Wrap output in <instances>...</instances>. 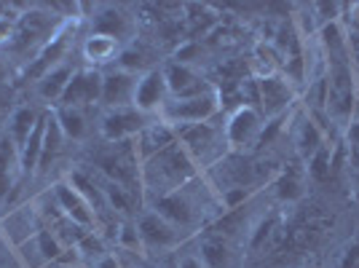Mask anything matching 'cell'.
Instances as JSON below:
<instances>
[{"mask_svg":"<svg viewBox=\"0 0 359 268\" xmlns=\"http://www.w3.org/2000/svg\"><path fill=\"white\" fill-rule=\"evenodd\" d=\"M279 196L282 199H295V196H300V185L292 177H282V182H279Z\"/></svg>","mask_w":359,"mask_h":268,"instance_id":"1f68e13d","label":"cell"},{"mask_svg":"<svg viewBox=\"0 0 359 268\" xmlns=\"http://www.w3.org/2000/svg\"><path fill=\"white\" fill-rule=\"evenodd\" d=\"M3 78H6V62L0 60V81H3Z\"/></svg>","mask_w":359,"mask_h":268,"instance_id":"8d00e7d4","label":"cell"},{"mask_svg":"<svg viewBox=\"0 0 359 268\" xmlns=\"http://www.w3.org/2000/svg\"><path fill=\"white\" fill-rule=\"evenodd\" d=\"M73 67L67 65V62H62L57 65L51 73H46L41 81H38V91H41V97H43L46 102H57L60 105L62 94L67 89V83H70V78H73Z\"/></svg>","mask_w":359,"mask_h":268,"instance_id":"7402d4cb","label":"cell"},{"mask_svg":"<svg viewBox=\"0 0 359 268\" xmlns=\"http://www.w3.org/2000/svg\"><path fill=\"white\" fill-rule=\"evenodd\" d=\"M54 201L62 209V215L67 220H73L75 225L86 228V231H97V215L89 207V201L75 191L70 182H57L54 185Z\"/></svg>","mask_w":359,"mask_h":268,"instance_id":"4fadbf2b","label":"cell"},{"mask_svg":"<svg viewBox=\"0 0 359 268\" xmlns=\"http://www.w3.org/2000/svg\"><path fill=\"white\" fill-rule=\"evenodd\" d=\"M94 32L97 35H107V38H116L123 41L129 32H132V19L123 14L116 6H105L97 11V22H94Z\"/></svg>","mask_w":359,"mask_h":268,"instance_id":"d6986e66","label":"cell"},{"mask_svg":"<svg viewBox=\"0 0 359 268\" xmlns=\"http://www.w3.org/2000/svg\"><path fill=\"white\" fill-rule=\"evenodd\" d=\"M201 260H204V266L207 268H225L228 266V260H231V253H228V244H225L223 239H204L201 241V255H198Z\"/></svg>","mask_w":359,"mask_h":268,"instance_id":"4316f807","label":"cell"},{"mask_svg":"<svg viewBox=\"0 0 359 268\" xmlns=\"http://www.w3.org/2000/svg\"><path fill=\"white\" fill-rule=\"evenodd\" d=\"M65 51H67V35H65V32H57V35H54V38H51L41 51H38L35 62L27 65L25 75H27V78H35V81H41L46 73H51L57 65H62Z\"/></svg>","mask_w":359,"mask_h":268,"instance_id":"e0dca14e","label":"cell"},{"mask_svg":"<svg viewBox=\"0 0 359 268\" xmlns=\"http://www.w3.org/2000/svg\"><path fill=\"white\" fill-rule=\"evenodd\" d=\"M169 102V89H166V78L161 67H153L148 73H142L137 78V89H135V107L148 116V119H158L164 105Z\"/></svg>","mask_w":359,"mask_h":268,"instance_id":"9c48e42d","label":"cell"},{"mask_svg":"<svg viewBox=\"0 0 359 268\" xmlns=\"http://www.w3.org/2000/svg\"><path fill=\"white\" fill-rule=\"evenodd\" d=\"M196 188V177L191 182H185L182 188L172 191L166 196L153 199V212H158L166 223H172L180 234L182 231H194L196 225L204 220V212H207V201L201 199V191Z\"/></svg>","mask_w":359,"mask_h":268,"instance_id":"3957f363","label":"cell"},{"mask_svg":"<svg viewBox=\"0 0 359 268\" xmlns=\"http://www.w3.org/2000/svg\"><path fill=\"white\" fill-rule=\"evenodd\" d=\"M100 100H102V73L97 67H89V70H75L60 105L83 110L89 105H97Z\"/></svg>","mask_w":359,"mask_h":268,"instance_id":"8fae6325","label":"cell"},{"mask_svg":"<svg viewBox=\"0 0 359 268\" xmlns=\"http://www.w3.org/2000/svg\"><path fill=\"white\" fill-rule=\"evenodd\" d=\"M194 177H198V166L180 142L140 164V188H145L153 199L177 191Z\"/></svg>","mask_w":359,"mask_h":268,"instance_id":"6da1fadb","label":"cell"},{"mask_svg":"<svg viewBox=\"0 0 359 268\" xmlns=\"http://www.w3.org/2000/svg\"><path fill=\"white\" fill-rule=\"evenodd\" d=\"M91 268H123V266H121V260L116 257V255H105L102 260H97Z\"/></svg>","mask_w":359,"mask_h":268,"instance_id":"836d02e7","label":"cell"},{"mask_svg":"<svg viewBox=\"0 0 359 268\" xmlns=\"http://www.w3.org/2000/svg\"><path fill=\"white\" fill-rule=\"evenodd\" d=\"M175 268H207V266H204V260L198 255H182Z\"/></svg>","mask_w":359,"mask_h":268,"instance_id":"d6a6232c","label":"cell"},{"mask_svg":"<svg viewBox=\"0 0 359 268\" xmlns=\"http://www.w3.org/2000/svg\"><path fill=\"white\" fill-rule=\"evenodd\" d=\"M257 86H260V113L266 121L285 119L292 110V105L298 102L300 91L282 73L271 75V78H260Z\"/></svg>","mask_w":359,"mask_h":268,"instance_id":"8992f818","label":"cell"},{"mask_svg":"<svg viewBox=\"0 0 359 268\" xmlns=\"http://www.w3.org/2000/svg\"><path fill=\"white\" fill-rule=\"evenodd\" d=\"M0 38H11V22L0 19Z\"/></svg>","mask_w":359,"mask_h":268,"instance_id":"d590c367","label":"cell"},{"mask_svg":"<svg viewBox=\"0 0 359 268\" xmlns=\"http://www.w3.org/2000/svg\"><path fill=\"white\" fill-rule=\"evenodd\" d=\"M35 241H38V250H41L46 263H57V260L62 257V253H65V244H62L60 239L54 236L48 228H38Z\"/></svg>","mask_w":359,"mask_h":268,"instance_id":"f546056e","label":"cell"},{"mask_svg":"<svg viewBox=\"0 0 359 268\" xmlns=\"http://www.w3.org/2000/svg\"><path fill=\"white\" fill-rule=\"evenodd\" d=\"M175 132H177V142L188 150V156L194 159L198 172L207 169V166H215L228 156L223 123L207 121V123H196V126H182Z\"/></svg>","mask_w":359,"mask_h":268,"instance_id":"7a4b0ae2","label":"cell"},{"mask_svg":"<svg viewBox=\"0 0 359 268\" xmlns=\"http://www.w3.org/2000/svg\"><path fill=\"white\" fill-rule=\"evenodd\" d=\"M137 234H140V241L145 250H172L182 241V234L172 223H166L158 212H142L137 217Z\"/></svg>","mask_w":359,"mask_h":268,"instance_id":"30bf717a","label":"cell"},{"mask_svg":"<svg viewBox=\"0 0 359 268\" xmlns=\"http://www.w3.org/2000/svg\"><path fill=\"white\" fill-rule=\"evenodd\" d=\"M220 97L217 89L201 97H191V100H169L161 110L158 119L166 121L172 129H182V126H196V123H207L220 116Z\"/></svg>","mask_w":359,"mask_h":268,"instance_id":"277c9868","label":"cell"},{"mask_svg":"<svg viewBox=\"0 0 359 268\" xmlns=\"http://www.w3.org/2000/svg\"><path fill=\"white\" fill-rule=\"evenodd\" d=\"M137 78L140 75L123 73L118 67H113L110 73H102V100H100V105H105V110L129 107L135 102Z\"/></svg>","mask_w":359,"mask_h":268,"instance_id":"5bb4252c","label":"cell"},{"mask_svg":"<svg viewBox=\"0 0 359 268\" xmlns=\"http://www.w3.org/2000/svg\"><path fill=\"white\" fill-rule=\"evenodd\" d=\"M121 54V43L116 38H107V35H97V32H91L89 38H86V43H83V57L89 65H107V62L118 60Z\"/></svg>","mask_w":359,"mask_h":268,"instance_id":"44dd1931","label":"cell"},{"mask_svg":"<svg viewBox=\"0 0 359 268\" xmlns=\"http://www.w3.org/2000/svg\"><path fill=\"white\" fill-rule=\"evenodd\" d=\"M41 35H48V38H54L57 32H54V22H48V16L41 14V11H32V14H25L19 19V25H16V32L11 35V48L16 51H25L30 43L35 41H43L48 43L46 38Z\"/></svg>","mask_w":359,"mask_h":268,"instance_id":"9a60e30c","label":"cell"},{"mask_svg":"<svg viewBox=\"0 0 359 268\" xmlns=\"http://www.w3.org/2000/svg\"><path fill=\"white\" fill-rule=\"evenodd\" d=\"M102 191H105V201L110 212H121V215H132L135 212V191L129 185H121V182H102Z\"/></svg>","mask_w":359,"mask_h":268,"instance_id":"d4e9b609","label":"cell"},{"mask_svg":"<svg viewBox=\"0 0 359 268\" xmlns=\"http://www.w3.org/2000/svg\"><path fill=\"white\" fill-rule=\"evenodd\" d=\"M166 78V89H169V100H191V97H201V94H210L217 86L207 81L204 75L198 73L196 67L188 65H180V62H166L164 67Z\"/></svg>","mask_w":359,"mask_h":268,"instance_id":"ba28073f","label":"cell"},{"mask_svg":"<svg viewBox=\"0 0 359 268\" xmlns=\"http://www.w3.org/2000/svg\"><path fill=\"white\" fill-rule=\"evenodd\" d=\"M8 107H11V102H8V94L0 89V123L6 121V116H8Z\"/></svg>","mask_w":359,"mask_h":268,"instance_id":"e575fe53","label":"cell"},{"mask_svg":"<svg viewBox=\"0 0 359 268\" xmlns=\"http://www.w3.org/2000/svg\"><path fill=\"white\" fill-rule=\"evenodd\" d=\"M292 137H295V148H298L300 159H303L306 164L314 159L319 150L330 145V140L325 137V132H322V129H319V126H316L314 121L309 119L306 113L298 119V126H295Z\"/></svg>","mask_w":359,"mask_h":268,"instance_id":"2e32d148","label":"cell"},{"mask_svg":"<svg viewBox=\"0 0 359 268\" xmlns=\"http://www.w3.org/2000/svg\"><path fill=\"white\" fill-rule=\"evenodd\" d=\"M46 123H48V113H41V119H38V123H35V129H32V134H30V140L25 142V148L19 150V172H22L25 177L38 172L41 153H43Z\"/></svg>","mask_w":359,"mask_h":268,"instance_id":"ac0fdd59","label":"cell"},{"mask_svg":"<svg viewBox=\"0 0 359 268\" xmlns=\"http://www.w3.org/2000/svg\"><path fill=\"white\" fill-rule=\"evenodd\" d=\"M201 54H204L201 43H198V41H188V43H182L177 51H175V62H180V65H188V67H194V62L201 60Z\"/></svg>","mask_w":359,"mask_h":268,"instance_id":"4dcf8cb0","label":"cell"},{"mask_svg":"<svg viewBox=\"0 0 359 268\" xmlns=\"http://www.w3.org/2000/svg\"><path fill=\"white\" fill-rule=\"evenodd\" d=\"M116 62H118V70L132 73V75H142V73H148V70H153V65L148 62V54H145L142 48H137V46L121 48V54Z\"/></svg>","mask_w":359,"mask_h":268,"instance_id":"83f0119b","label":"cell"},{"mask_svg":"<svg viewBox=\"0 0 359 268\" xmlns=\"http://www.w3.org/2000/svg\"><path fill=\"white\" fill-rule=\"evenodd\" d=\"M16 175H22L19 172V148L11 142L8 134H3L0 137V199H6L8 191L14 188Z\"/></svg>","mask_w":359,"mask_h":268,"instance_id":"ffe728a7","label":"cell"},{"mask_svg":"<svg viewBox=\"0 0 359 268\" xmlns=\"http://www.w3.org/2000/svg\"><path fill=\"white\" fill-rule=\"evenodd\" d=\"M175 142H177V132H175V129L161 119H150L148 126H145V129L132 140L140 164H145L148 159L158 156L161 150H166L169 145H175Z\"/></svg>","mask_w":359,"mask_h":268,"instance_id":"7c38bea8","label":"cell"},{"mask_svg":"<svg viewBox=\"0 0 359 268\" xmlns=\"http://www.w3.org/2000/svg\"><path fill=\"white\" fill-rule=\"evenodd\" d=\"M41 119V113H35L32 107H16L14 113L8 116V137H11V142H14L16 148L22 150L25 148V142L30 140L32 129H35V123Z\"/></svg>","mask_w":359,"mask_h":268,"instance_id":"cb8c5ba5","label":"cell"},{"mask_svg":"<svg viewBox=\"0 0 359 268\" xmlns=\"http://www.w3.org/2000/svg\"><path fill=\"white\" fill-rule=\"evenodd\" d=\"M62 140H65V134H62V129L57 126V121H54V113H51V116H48V123H46L43 153H41V164H38V172H48L51 161L60 156Z\"/></svg>","mask_w":359,"mask_h":268,"instance_id":"484cf974","label":"cell"},{"mask_svg":"<svg viewBox=\"0 0 359 268\" xmlns=\"http://www.w3.org/2000/svg\"><path fill=\"white\" fill-rule=\"evenodd\" d=\"M148 116H142L135 105L113 107V110H105V116L100 119V134L105 137L110 145L132 142L137 134L148 126Z\"/></svg>","mask_w":359,"mask_h":268,"instance_id":"52a82bcc","label":"cell"},{"mask_svg":"<svg viewBox=\"0 0 359 268\" xmlns=\"http://www.w3.org/2000/svg\"><path fill=\"white\" fill-rule=\"evenodd\" d=\"M223 129H225L228 150H244V148H252L255 142H260V134L266 129V119H263L260 110L241 105V107L228 113Z\"/></svg>","mask_w":359,"mask_h":268,"instance_id":"5b68a950","label":"cell"},{"mask_svg":"<svg viewBox=\"0 0 359 268\" xmlns=\"http://www.w3.org/2000/svg\"><path fill=\"white\" fill-rule=\"evenodd\" d=\"M75 250L81 255V260H91V266H94L97 260H102L105 255H110L105 250V241H102V236H100L97 231H89L86 236L75 244Z\"/></svg>","mask_w":359,"mask_h":268,"instance_id":"f1b7e54d","label":"cell"},{"mask_svg":"<svg viewBox=\"0 0 359 268\" xmlns=\"http://www.w3.org/2000/svg\"><path fill=\"white\" fill-rule=\"evenodd\" d=\"M54 121L62 129V134L67 140H83L89 134V123H86V113L81 107H65V105H57L54 110Z\"/></svg>","mask_w":359,"mask_h":268,"instance_id":"603a6c76","label":"cell"}]
</instances>
